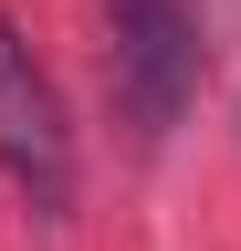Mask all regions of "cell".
I'll return each instance as SVG.
<instances>
[{"mask_svg":"<svg viewBox=\"0 0 241 251\" xmlns=\"http://www.w3.org/2000/svg\"><path fill=\"white\" fill-rule=\"evenodd\" d=\"M199 84V42L178 0H115V94H126L136 136H168Z\"/></svg>","mask_w":241,"mask_h":251,"instance_id":"2","label":"cell"},{"mask_svg":"<svg viewBox=\"0 0 241 251\" xmlns=\"http://www.w3.org/2000/svg\"><path fill=\"white\" fill-rule=\"evenodd\" d=\"M0 168H11V188L42 220L74 209V126H63V94L32 63V42H21L11 11H0Z\"/></svg>","mask_w":241,"mask_h":251,"instance_id":"1","label":"cell"}]
</instances>
